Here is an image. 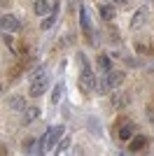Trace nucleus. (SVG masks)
<instances>
[{"instance_id": "4468645a", "label": "nucleus", "mask_w": 154, "mask_h": 156, "mask_svg": "<svg viewBox=\"0 0 154 156\" xmlns=\"http://www.w3.org/2000/svg\"><path fill=\"white\" fill-rule=\"evenodd\" d=\"M98 68H101L103 72H110V58L105 56V54H101V56H98Z\"/></svg>"}, {"instance_id": "0eeeda50", "label": "nucleus", "mask_w": 154, "mask_h": 156, "mask_svg": "<svg viewBox=\"0 0 154 156\" xmlns=\"http://www.w3.org/2000/svg\"><path fill=\"white\" fill-rule=\"evenodd\" d=\"M98 12H101V19L103 21H112V19H115V14H117V9H115V5L105 2V5L98 7Z\"/></svg>"}, {"instance_id": "20e7f679", "label": "nucleus", "mask_w": 154, "mask_h": 156, "mask_svg": "<svg viewBox=\"0 0 154 156\" xmlns=\"http://www.w3.org/2000/svg\"><path fill=\"white\" fill-rule=\"evenodd\" d=\"M79 63H82V89L94 91L96 89V77H94V72H91L89 63H86V58H84L82 54H79Z\"/></svg>"}, {"instance_id": "dca6fc26", "label": "nucleus", "mask_w": 154, "mask_h": 156, "mask_svg": "<svg viewBox=\"0 0 154 156\" xmlns=\"http://www.w3.org/2000/svg\"><path fill=\"white\" fill-rule=\"evenodd\" d=\"M9 107H12V112H21L24 110V98H12V100H9Z\"/></svg>"}, {"instance_id": "1a4fd4ad", "label": "nucleus", "mask_w": 154, "mask_h": 156, "mask_svg": "<svg viewBox=\"0 0 154 156\" xmlns=\"http://www.w3.org/2000/svg\"><path fill=\"white\" fill-rule=\"evenodd\" d=\"M49 9H54V5L49 0H35V14L45 16V14H49Z\"/></svg>"}, {"instance_id": "f257e3e1", "label": "nucleus", "mask_w": 154, "mask_h": 156, "mask_svg": "<svg viewBox=\"0 0 154 156\" xmlns=\"http://www.w3.org/2000/svg\"><path fill=\"white\" fill-rule=\"evenodd\" d=\"M124 75L122 70H112V72H108L105 77H103V82H101V91L103 93H108V91H112V89H117L119 84H124Z\"/></svg>"}, {"instance_id": "f3484780", "label": "nucleus", "mask_w": 154, "mask_h": 156, "mask_svg": "<svg viewBox=\"0 0 154 156\" xmlns=\"http://www.w3.org/2000/svg\"><path fill=\"white\" fill-rule=\"evenodd\" d=\"M108 2H110V5H115V7H126L131 0H108Z\"/></svg>"}, {"instance_id": "f03ea898", "label": "nucleus", "mask_w": 154, "mask_h": 156, "mask_svg": "<svg viewBox=\"0 0 154 156\" xmlns=\"http://www.w3.org/2000/svg\"><path fill=\"white\" fill-rule=\"evenodd\" d=\"M47 91V75H45V68H40L31 79V96L33 98H40L42 93Z\"/></svg>"}, {"instance_id": "6e6552de", "label": "nucleus", "mask_w": 154, "mask_h": 156, "mask_svg": "<svg viewBox=\"0 0 154 156\" xmlns=\"http://www.w3.org/2000/svg\"><path fill=\"white\" fill-rule=\"evenodd\" d=\"M145 21H147V9H145V7H140V9H138V12L133 14V21H131V28H140L142 23H145Z\"/></svg>"}, {"instance_id": "a211bd4d", "label": "nucleus", "mask_w": 154, "mask_h": 156, "mask_svg": "<svg viewBox=\"0 0 154 156\" xmlns=\"http://www.w3.org/2000/svg\"><path fill=\"white\" fill-rule=\"evenodd\" d=\"M0 89H2V86H0Z\"/></svg>"}, {"instance_id": "7ed1b4c3", "label": "nucleus", "mask_w": 154, "mask_h": 156, "mask_svg": "<svg viewBox=\"0 0 154 156\" xmlns=\"http://www.w3.org/2000/svg\"><path fill=\"white\" fill-rule=\"evenodd\" d=\"M63 130H65V128H63V126H61V124L47 130V133H45V137H42V149H45V151H49L51 147H54V144H56L58 140L63 137Z\"/></svg>"}, {"instance_id": "9d476101", "label": "nucleus", "mask_w": 154, "mask_h": 156, "mask_svg": "<svg viewBox=\"0 0 154 156\" xmlns=\"http://www.w3.org/2000/svg\"><path fill=\"white\" fill-rule=\"evenodd\" d=\"M145 144H147V140H145L142 135H133V137H131V142H128V149H131V151H140Z\"/></svg>"}, {"instance_id": "9b49d317", "label": "nucleus", "mask_w": 154, "mask_h": 156, "mask_svg": "<svg viewBox=\"0 0 154 156\" xmlns=\"http://www.w3.org/2000/svg\"><path fill=\"white\" fill-rule=\"evenodd\" d=\"M56 14H58V5H54V9H51V14H49V16H47L45 21H42V28H45V30H49V28L54 26V21H56Z\"/></svg>"}, {"instance_id": "39448f33", "label": "nucleus", "mask_w": 154, "mask_h": 156, "mask_svg": "<svg viewBox=\"0 0 154 156\" xmlns=\"http://www.w3.org/2000/svg\"><path fill=\"white\" fill-rule=\"evenodd\" d=\"M79 21H82V30H84V35L89 37V44H96V33H94V26H91V19H89L86 7H82V9H79Z\"/></svg>"}, {"instance_id": "ddd939ff", "label": "nucleus", "mask_w": 154, "mask_h": 156, "mask_svg": "<svg viewBox=\"0 0 154 156\" xmlns=\"http://www.w3.org/2000/svg\"><path fill=\"white\" fill-rule=\"evenodd\" d=\"M35 119H38V110H35V107L26 110V114H24V126H28L31 121H35Z\"/></svg>"}, {"instance_id": "f8f14e48", "label": "nucleus", "mask_w": 154, "mask_h": 156, "mask_svg": "<svg viewBox=\"0 0 154 156\" xmlns=\"http://www.w3.org/2000/svg\"><path fill=\"white\" fill-rule=\"evenodd\" d=\"M119 137H122V140H131V137H133V126L131 124L122 126V128H119Z\"/></svg>"}, {"instance_id": "2eb2a0df", "label": "nucleus", "mask_w": 154, "mask_h": 156, "mask_svg": "<svg viewBox=\"0 0 154 156\" xmlns=\"http://www.w3.org/2000/svg\"><path fill=\"white\" fill-rule=\"evenodd\" d=\"M61 96H63V84H56L51 93V103H61Z\"/></svg>"}, {"instance_id": "423d86ee", "label": "nucleus", "mask_w": 154, "mask_h": 156, "mask_svg": "<svg viewBox=\"0 0 154 156\" xmlns=\"http://www.w3.org/2000/svg\"><path fill=\"white\" fill-rule=\"evenodd\" d=\"M0 28L5 33H16V30H21V21H19V16H14V14H5V16L0 19Z\"/></svg>"}]
</instances>
